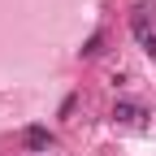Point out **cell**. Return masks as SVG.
Segmentation results:
<instances>
[{"label": "cell", "instance_id": "3957f363", "mask_svg": "<svg viewBox=\"0 0 156 156\" xmlns=\"http://www.w3.org/2000/svg\"><path fill=\"white\" fill-rule=\"evenodd\" d=\"M113 117H117V122H139L143 108H139V104H130V100H117V104H113Z\"/></svg>", "mask_w": 156, "mask_h": 156}, {"label": "cell", "instance_id": "7a4b0ae2", "mask_svg": "<svg viewBox=\"0 0 156 156\" xmlns=\"http://www.w3.org/2000/svg\"><path fill=\"white\" fill-rule=\"evenodd\" d=\"M22 143L30 152H44V147H52V134H48V126H26L22 130Z\"/></svg>", "mask_w": 156, "mask_h": 156}, {"label": "cell", "instance_id": "6da1fadb", "mask_svg": "<svg viewBox=\"0 0 156 156\" xmlns=\"http://www.w3.org/2000/svg\"><path fill=\"white\" fill-rule=\"evenodd\" d=\"M130 30H134V39H139V48L156 61V35L147 30V13H143V9H134V13H130Z\"/></svg>", "mask_w": 156, "mask_h": 156}, {"label": "cell", "instance_id": "277c9868", "mask_svg": "<svg viewBox=\"0 0 156 156\" xmlns=\"http://www.w3.org/2000/svg\"><path fill=\"white\" fill-rule=\"evenodd\" d=\"M100 48H104V35H100V30H95V35L87 39V44H83V56H95V52H100Z\"/></svg>", "mask_w": 156, "mask_h": 156}]
</instances>
